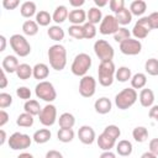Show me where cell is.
Listing matches in <instances>:
<instances>
[{
    "label": "cell",
    "mask_w": 158,
    "mask_h": 158,
    "mask_svg": "<svg viewBox=\"0 0 158 158\" xmlns=\"http://www.w3.org/2000/svg\"><path fill=\"white\" fill-rule=\"evenodd\" d=\"M74 131L73 128H59V131L57 132V137H58V141L63 142V143H69L74 139Z\"/></svg>",
    "instance_id": "cell-37"
},
{
    "label": "cell",
    "mask_w": 158,
    "mask_h": 158,
    "mask_svg": "<svg viewBox=\"0 0 158 158\" xmlns=\"http://www.w3.org/2000/svg\"><path fill=\"white\" fill-rule=\"evenodd\" d=\"M51 137H52V133L48 128H40L33 133L32 139L38 144H43V143H47L51 139Z\"/></svg>",
    "instance_id": "cell-24"
},
{
    "label": "cell",
    "mask_w": 158,
    "mask_h": 158,
    "mask_svg": "<svg viewBox=\"0 0 158 158\" xmlns=\"http://www.w3.org/2000/svg\"><path fill=\"white\" fill-rule=\"evenodd\" d=\"M148 21L151 25L152 30H157L158 28V12H152L148 15Z\"/></svg>",
    "instance_id": "cell-47"
},
{
    "label": "cell",
    "mask_w": 158,
    "mask_h": 158,
    "mask_svg": "<svg viewBox=\"0 0 158 158\" xmlns=\"http://www.w3.org/2000/svg\"><path fill=\"white\" fill-rule=\"evenodd\" d=\"M83 31H84V38H86V40L94 38L96 36V32H98L95 25H93V23H90L88 21L83 25Z\"/></svg>",
    "instance_id": "cell-41"
},
{
    "label": "cell",
    "mask_w": 158,
    "mask_h": 158,
    "mask_svg": "<svg viewBox=\"0 0 158 158\" xmlns=\"http://www.w3.org/2000/svg\"><path fill=\"white\" fill-rule=\"evenodd\" d=\"M148 147H149V152H152L153 154L158 157V138H152L149 141Z\"/></svg>",
    "instance_id": "cell-49"
},
{
    "label": "cell",
    "mask_w": 158,
    "mask_h": 158,
    "mask_svg": "<svg viewBox=\"0 0 158 158\" xmlns=\"http://www.w3.org/2000/svg\"><path fill=\"white\" fill-rule=\"evenodd\" d=\"M44 158H46V157H44Z\"/></svg>",
    "instance_id": "cell-61"
},
{
    "label": "cell",
    "mask_w": 158,
    "mask_h": 158,
    "mask_svg": "<svg viewBox=\"0 0 158 158\" xmlns=\"http://www.w3.org/2000/svg\"><path fill=\"white\" fill-rule=\"evenodd\" d=\"M133 151V146L128 139H121L116 143V152L121 157H128L131 156Z\"/></svg>",
    "instance_id": "cell-21"
},
{
    "label": "cell",
    "mask_w": 158,
    "mask_h": 158,
    "mask_svg": "<svg viewBox=\"0 0 158 158\" xmlns=\"http://www.w3.org/2000/svg\"><path fill=\"white\" fill-rule=\"evenodd\" d=\"M109 6H110V10L114 14H116V12H118L120 10H122L125 7V1L123 0H110Z\"/></svg>",
    "instance_id": "cell-46"
},
{
    "label": "cell",
    "mask_w": 158,
    "mask_h": 158,
    "mask_svg": "<svg viewBox=\"0 0 158 158\" xmlns=\"http://www.w3.org/2000/svg\"><path fill=\"white\" fill-rule=\"evenodd\" d=\"M147 84V75L144 73H136L131 78V88L136 89H143Z\"/></svg>",
    "instance_id": "cell-31"
},
{
    "label": "cell",
    "mask_w": 158,
    "mask_h": 158,
    "mask_svg": "<svg viewBox=\"0 0 158 158\" xmlns=\"http://www.w3.org/2000/svg\"><path fill=\"white\" fill-rule=\"evenodd\" d=\"M91 57L88 53H79L74 57L72 65H70V70L74 75L77 77H85L88 70L91 67Z\"/></svg>",
    "instance_id": "cell-4"
},
{
    "label": "cell",
    "mask_w": 158,
    "mask_h": 158,
    "mask_svg": "<svg viewBox=\"0 0 158 158\" xmlns=\"http://www.w3.org/2000/svg\"><path fill=\"white\" fill-rule=\"evenodd\" d=\"M17 158H35L31 153H27V152H22V153H20L19 156H17Z\"/></svg>",
    "instance_id": "cell-60"
},
{
    "label": "cell",
    "mask_w": 158,
    "mask_h": 158,
    "mask_svg": "<svg viewBox=\"0 0 158 158\" xmlns=\"http://www.w3.org/2000/svg\"><path fill=\"white\" fill-rule=\"evenodd\" d=\"M120 51L126 56H137L142 51V43L136 38H128L120 43Z\"/></svg>",
    "instance_id": "cell-13"
},
{
    "label": "cell",
    "mask_w": 158,
    "mask_h": 158,
    "mask_svg": "<svg viewBox=\"0 0 158 158\" xmlns=\"http://www.w3.org/2000/svg\"><path fill=\"white\" fill-rule=\"evenodd\" d=\"M99 158H116V154L114 152H111V151H105V152H102L100 154Z\"/></svg>",
    "instance_id": "cell-55"
},
{
    "label": "cell",
    "mask_w": 158,
    "mask_h": 158,
    "mask_svg": "<svg viewBox=\"0 0 158 158\" xmlns=\"http://www.w3.org/2000/svg\"><path fill=\"white\" fill-rule=\"evenodd\" d=\"M68 20L72 25L83 26L86 22V12L83 9H73L72 11H69Z\"/></svg>",
    "instance_id": "cell-15"
},
{
    "label": "cell",
    "mask_w": 158,
    "mask_h": 158,
    "mask_svg": "<svg viewBox=\"0 0 158 158\" xmlns=\"http://www.w3.org/2000/svg\"><path fill=\"white\" fill-rule=\"evenodd\" d=\"M7 143L12 151H23L31 146L32 137H30L28 135L22 133V132H14L9 137Z\"/></svg>",
    "instance_id": "cell-8"
},
{
    "label": "cell",
    "mask_w": 158,
    "mask_h": 158,
    "mask_svg": "<svg viewBox=\"0 0 158 158\" xmlns=\"http://www.w3.org/2000/svg\"><path fill=\"white\" fill-rule=\"evenodd\" d=\"M78 138L83 144H93L94 141L96 139V135L91 126L84 125L78 131Z\"/></svg>",
    "instance_id": "cell-14"
},
{
    "label": "cell",
    "mask_w": 158,
    "mask_h": 158,
    "mask_svg": "<svg viewBox=\"0 0 158 158\" xmlns=\"http://www.w3.org/2000/svg\"><path fill=\"white\" fill-rule=\"evenodd\" d=\"M9 121V114L5 110H0V127H4Z\"/></svg>",
    "instance_id": "cell-51"
},
{
    "label": "cell",
    "mask_w": 158,
    "mask_h": 158,
    "mask_svg": "<svg viewBox=\"0 0 158 158\" xmlns=\"http://www.w3.org/2000/svg\"><path fill=\"white\" fill-rule=\"evenodd\" d=\"M68 16H69V11H68L67 6L59 5L54 9V11L52 14V20L57 25H59V23H63L65 20H68Z\"/></svg>",
    "instance_id": "cell-20"
},
{
    "label": "cell",
    "mask_w": 158,
    "mask_h": 158,
    "mask_svg": "<svg viewBox=\"0 0 158 158\" xmlns=\"http://www.w3.org/2000/svg\"><path fill=\"white\" fill-rule=\"evenodd\" d=\"M47 35L51 40L56 41V42H60L65 33H64V30L59 26V25H53V26H49V28L47 30Z\"/></svg>",
    "instance_id": "cell-27"
},
{
    "label": "cell",
    "mask_w": 158,
    "mask_h": 158,
    "mask_svg": "<svg viewBox=\"0 0 158 158\" xmlns=\"http://www.w3.org/2000/svg\"><path fill=\"white\" fill-rule=\"evenodd\" d=\"M49 75V67L44 63H37L35 67H33V78L40 80V81H43L46 78H48Z\"/></svg>",
    "instance_id": "cell-22"
},
{
    "label": "cell",
    "mask_w": 158,
    "mask_h": 158,
    "mask_svg": "<svg viewBox=\"0 0 158 158\" xmlns=\"http://www.w3.org/2000/svg\"><path fill=\"white\" fill-rule=\"evenodd\" d=\"M151 30L152 28H151V25L148 21V16H142L136 21V23L132 28V35L136 40L139 41V40L146 38L148 36V33L151 32Z\"/></svg>",
    "instance_id": "cell-11"
},
{
    "label": "cell",
    "mask_w": 158,
    "mask_h": 158,
    "mask_svg": "<svg viewBox=\"0 0 158 158\" xmlns=\"http://www.w3.org/2000/svg\"><path fill=\"white\" fill-rule=\"evenodd\" d=\"M0 135H1V138H0V146H2L6 141V132L4 130H0Z\"/></svg>",
    "instance_id": "cell-59"
},
{
    "label": "cell",
    "mask_w": 158,
    "mask_h": 158,
    "mask_svg": "<svg viewBox=\"0 0 158 158\" xmlns=\"http://www.w3.org/2000/svg\"><path fill=\"white\" fill-rule=\"evenodd\" d=\"M35 94L38 99L46 101L47 104H52L57 99V91L54 89V85L51 81H47V80L40 81L36 85Z\"/></svg>",
    "instance_id": "cell-5"
},
{
    "label": "cell",
    "mask_w": 158,
    "mask_h": 158,
    "mask_svg": "<svg viewBox=\"0 0 158 158\" xmlns=\"http://www.w3.org/2000/svg\"><path fill=\"white\" fill-rule=\"evenodd\" d=\"M120 28V25L115 17V15H106L102 17L100 26H99V32L104 36L107 35H115Z\"/></svg>",
    "instance_id": "cell-10"
},
{
    "label": "cell",
    "mask_w": 158,
    "mask_h": 158,
    "mask_svg": "<svg viewBox=\"0 0 158 158\" xmlns=\"http://www.w3.org/2000/svg\"><path fill=\"white\" fill-rule=\"evenodd\" d=\"M102 132H105L106 135H109L110 137H112V138L116 139V141H117V138L121 136V130H120L118 126H116V125H107V126L104 128Z\"/></svg>",
    "instance_id": "cell-43"
},
{
    "label": "cell",
    "mask_w": 158,
    "mask_h": 158,
    "mask_svg": "<svg viewBox=\"0 0 158 158\" xmlns=\"http://www.w3.org/2000/svg\"><path fill=\"white\" fill-rule=\"evenodd\" d=\"M23 110H25V112H27V114H30V115H32V116H36V115H40L42 107L40 106V102H38L37 100L30 99V100H27V101L25 102Z\"/></svg>",
    "instance_id": "cell-34"
},
{
    "label": "cell",
    "mask_w": 158,
    "mask_h": 158,
    "mask_svg": "<svg viewBox=\"0 0 158 158\" xmlns=\"http://www.w3.org/2000/svg\"><path fill=\"white\" fill-rule=\"evenodd\" d=\"M20 5L19 0H2V6L6 10H14Z\"/></svg>",
    "instance_id": "cell-48"
},
{
    "label": "cell",
    "mask_w": 158,
    "mask_h": 158,
    "mask_svg": "<svg viewBox=\"0 0 158 158\" xmlns=\"http://www.w3.org/2000/svg\"><path fill=\"white\" fill-rule=\"evenodd\" d=\"M96 142H98L99 148L102 149L104 152L105 151H111L116 146V139H114L112 137H110L105 132H102V133L99 135V137L96 138Z\"/></svg>",
    "instance_id": "cell-19"
},
{
    "label": "cell",
    "mask_w": 158,
    "mask_h": 158,
    "mask_svg": "<svg viewBox=\"0 0 158 158\" xmlns=\"http://www.w3.org/2000/svg\"><path fill=\"white\" fill-rule=\"evenodd\" d=\"M132 137L136 142L138 143H143L147 141L148 138V130L144 127V126H137L133 128L132 131Z\"/></svg>",
    "instance_id": "cell-35"
},
{
    "label": "cell",
    "mask_w": 158,
    "mask_h": 158,
    "mask_svg": "<svg viewBox=\"0 0 158 158\" xmlns=\"http://www.w3.org/2000/svg\"><path fill=\"white\" fill-rule=\"evenodd\" d=\"M7 86V78H6V72L1 69V83H0V88L5 89Z\"/></svg>",
    "instance_id": "cell-54"
},
{
    "label": "cell",
    "mask_w": 158,
    "mask_h": 158,
    "mask_svg": "<svg viewBox=\"0 0 158 158\" xmlns=\"http://www.w3.org/2000/svg\"><path fill=\"white\" fill-rule=\"evenodd\" d=\"M147 10V4L143 0H135L131 2L130 5V11L132 14V16H142Z\"/></svg>",
    "instance_id": "cell-29"
},
{
    "label": "cell",
    "mask_w": 158,
    "mask_h": 158,
    "mask_svg": "<svg viewBox=\"0 0 158 158\" xmlns=\"http://www.w3.org/2000/svg\"><path fill=\"white\" fill-rule=\"evenodd\" d=\"M35 21L38 23V26L46 27V26H48V25L51 23V21H53V20H52V15H51L48 11H46V10H40V11L36 14V20H35Z\"/></svg>",
    "instance_id": "cell-38"
},
{
    "label": "cell",
    "mask_w": 158,
    "mask_h": 158,
    "mask_svg": "<svg viewBox=\"0 0 158 158\" xmlns=\"http://www.w3.org/2000/svg\"><path fill=\"white\" fill-rule=\"evenodd\" d=\"M148 116L156 121H158V105H153L149 107V111H148Z\"/></svg>",
    "instance_id": "cell-50"
},
{
    "label": "cell",
    "mask_w": 158,
    "mask_h": 158,
    "mask_svg": "<svg viewBox=\"0 0 158 158\" xmlns=\"http://www.w3.org/2000/svg\"><path fill=\"white\" fill-rule=\"evenodd\" d=\"M132 78V72L128 67H118V69H116V74H115V79L120 83H126L128 80H131Z\"/></svg>",
    "instance_id": "cell-33"
},
{
    "label": "cell",
    "mask_w": 158,
    "mask_h": 158,
    "mask_svg": "<svg viewBox=\"0 0 158 158\" xmlns=\"http://www.w3.org/2000/svg\"><path fill=\"white\" fill-rule=\"evenodd\" d=\"M141 158H157V156H156V154H153L152 152H149V151H147V152H144V153H142V156H141Z\"/></svg>",
    "instance_id": "cell-58"
},
{
    "label": "cell",
    "mask_w": 158,
    "mask_h": 158,
    "mask_svg": "<svg viewBox=\"0 0 158 158\" xmlns=\"http://www.w3.org/2000/svg\"><path fill=\"white\" fill-rule=\"evenodd\" d=\"M33 122H35L33 116L25 111L22 114H20L16 118V125L20 127H31V126H33Z\"/></svg>",
    "instance_id": "cell-36"
},
{
    "label": "cell",
    "mask_w": 158,
    "mask_h": 158,
    "mask_svg": "<svg viewBox=\"0 0 158 158\" xmlns=\"http://www.w3.org/2000/svg\"><path fill=\"white\" fill-rule=\"evenodd\" d=\"M85 4L84 0H70L69 1V5L73 6L74 9H80V6H83Z\"/></svg>",
    "instance_id": "cell-53"
},
{
    "label": "cell",
    "mask_w": 158,
    "mask_h": 158,
    "mask_svg": "<svg viewBox=\"0 0 158 158\" xmlns=\"http://www.w3.org/2000/svg\"><path fill=\"white\" fill-rule=\"evenodd\" d=\"M94 2H95V6L96 7H104V6H106L107 4H109V1L107 0H94Z\"/></svg>",
    "instance_id": "cell-57"
},
{
    "label": "cell",
    "mask_w": 158,
    "mask_h": 158,
    "mask_svg": "<svg viewBox=\"0 0 158 158\" xmlns=\"http://www.w3.org/2000/svg\"><path fill=\"white\" fill-rule=\"evenodd\" d=\"M46 158H63V154L56 149H51L46 153Z\"/></svg>",
    "instance_id": "cell-52"
},
{
    "label": "cell",
    "mask_w": 158,
    "mask_h": 158,
    "mask_svg": "<svg viewBox=\"0 0 158 158\" xmlns=\"http://www.w3.org/2000/svg\"><path fill=\"white\" fill-rule=\"evenodd\" d=\"M20 63H19V59L16 56H6L4 57L2 62H1V67H2V70H5L6 73H16L17 68H19Z\"/></svg>",
    "instance_id": "cell-17"
},
{
    "label": "cell",
    "mask_w": 158,
    "mask_h": 158,
    "mask_svg": "<svg viewBox=\"0 0 158 158\" xmlns=\"http://www.w3.org/2000/svg\"><path fill=\"white\" fill-rule=\"evenodd\" d=\"M12 104V96L9 93H0V107L4 110Z\"/></svg>",
    "instance_id": "cell-45"
},
{
    "label": "cell",
    "mask_w": 158,
    "mask_h": 158,
    "mask_svg": "<svg viewBox=\"0 0 158 158\" xmlns=\"http://www.w3.org/2000/svg\"><path fill=\"white\" fill-rule=\"evenodd\" d=\"M131 38V32L130 30H127L126 27H120L118 31L114 35V40L117 42V43H122L123 41Z\"/></svg>",
    "instance_id": "cell-40"
},
{
    "label": "cell",
    "mask_w": 158,
    "mask_h": 158,
    "mask_svg": "<svg viewBox=\"0 0 158 158\" xmlns=\"http://www.w3.org/2000/svg\"><path fill=\"white\" fill-rule=\"evenodd\" d=\"M115 17L118 22V25H121L122 27H125L126 25H128L132 21V14L127 7H123L122 10H120L118 12L115 14Z\"/></svg>",
    "instance_id": "cell-28"
},
{
    "label": "cell",
    "mask_w": 158,
    "mask_h": 158,
    "mask_svg": "<svg viewBox=\"0 0 158 158\" xmlns=\"http://www.w3.org/2000/svg\"><path fill=\"white\" fill-rule=\"evenodd\" d=\"M10 46L16 56L19 57H27L31 53V44L26 40L25 36L20 33H15L10 37Z\"/></svg>",
    "instance_id": "cell-6"
},
{
    "label": "cell",
    "mask_w": 158,
    "mask_h": 158,
    "mask_svg": "<svg viewBox=\"0 0 158 158\" xmlns=\"http://www.w3.org/2000/svg\"><path fill=\"white\" fill-rule=\"evenodd\" d=\"M68 33L70 37L75 38V40H83L84 38V31H83V26H78V25H70L68 28Z\"/></svg>",
    "instance_id": "cell-42"
},
{
    "label": "cell",
    "mask_w": 158,
    "mask_h": 158,
    "mask_svg": "<svg viewBox=\"0 0 158 158\" xmlns=\"http://www.w3.org/2000/svg\"><path fill=\"white\" fill-rule=\"evenodd\" d=\"M0 52H4L5 51V48H6V37L4 36V35H1L0 36Z\"/></svg>",
    "instance_id": "cell-56"
},
{
    "label": "cell",
    "mask_w": 158,
    "mask_h": 158,
    "mask_svg": "<svg viewBox=\"0 0 158 158\" xmlns=\"http://www.w3.org/2000/svg\"><path fill=\"white\" fill-rule=\"evenodd\" d=\"M22 32L26 36H36L38 33V23L35 20H26L22 23Z\"/></svg>",
    "instance_id": "cell-32"
},
{
    "label": "cell",
    "mask_w": 158,
    "mask_h": 158,
    "mask_svg": "<svg viewBox=\"0 0 158 158\" xmlns=\"http://www.w3.org/2000/svg\"><path fill=\"white\" fill-rule=\"evenodd\" d=\"M137 91L133 88H125L115 96V105L120 110H127L137 101Z\"/></svg>",
    "instance_id": "cell-3"
},
{
    "label": "cell",
    "mask_w": 158,
    "mask_h": 158,
    "mask_svg": "<svg viewBox=\"0 0 158 158\" xmlns=\"http://www.w3.org/2000/svg\"><path fill=\"white\" fill-rule=\"evenodd\" d=\"M144 70L147 74L152 77L158 75V59L157 58H149L144 63Z\"/></svg>",
    "instance_id": "cell-39"
},
{
    "label": "cell",
    "mask_w": 158,
    "mask_h": 158,
    "mask_svg": "<svg viewBox=\"0 0 158 158\" xmlns=\"http://www.w3.org/2000/svg\"><path fill=\"white\" fill-rule=\"evenodd\" d=\"M138 100H139V104L143 107H151V106H153V104H154V93H153V90L152 89H148V88H143L139 91Z\"/></svg>",
    "instance_id": "cell-18"
},
{
    "label": "cell",
    "mask_w": 158,
    "mask_h": 158,
    "mask_svg": "<svg viewBox=\"0 0 158 158\" xmlns=\"http://www.w3.org/2000/svg\"><path fill=\"white\" fill-rule=\"evenodd\" d=\"M94 109L98 114L100 115H106L111 111L112 109V102L109 98L106 96H102V98H99L95 102H94Z\"/></svg>",
    "instance_id": "cell-16"
},
{
    "label": "cell",
    "mask_w": 158,
    "mask_h": 158,
    "mask_svg": "<svg viewBox=\"0 0 158 158\" xmlns=\"http://www.w3.org/2000/svg\"><path fill=\"white\" fill-rule=\"evenodd\" d=\"M86 20L88 22L93 23V25H96V23H100L101 20H102V12L99 7L96 6H93L89 9V11L86 12Z\"/></svg>",
    "instance_id": "cell-30"
},
{
    "label": "cell",
    "mask_w": 158,
    "mask_h": 158,
    "mask_svg": "<svg viewBox=\"0 0 158 158\" xmlns=\"http://www.w3.org/2000/svg\"><path fill=\"white\" fill-rule=\"evenodd\" d=\"M94 52L96 54V57L100 59V62H107V60H112L114 56H115V51L114 47L105 40H98L94 43Z\"/></svg>",
    "instance_id": "cell-7"
},
{
    "label": "cell",
    "mask_w": 158,
    "mask_h": 158,
    "mask_svg": "<svg viewBox=\"0 0 158 158\" xmlns=\"http://www.w3.org/2000/svg\"><path fill=\"white\" fill-rule=\"evenodd\" d=\"M96 91V80L91 75H85L79 81V94L83 98H91Z\"/></svg>",
    "instance_id": "cell-12"
},
{
    "label": "cell",
    "mask_w": 158,
    "mask_h": 158,
    "mask_svg": "<svg viewBox=\"0 0 158 158\" xmlns=\"http://www.w3.org/2000/svg\"><path fill=\"white\" fill-rule=\"evenodd\" d=\"M47 56H48L49 65L52 69L60 72L65 68V65H67V49L64 46H62L59 43L51 46L48 48Z\"/></svg>",
    "instance_id": "cell-1"
},
{
    "label": "cell",
    "mask_w": 158,
    "mask_h": 158,
    "mask_svg": "<svg viewBox=\"0 0 158 158\" xmlns=\"http://www.w3.org/2000/svg\"><path fill=\"white\" fill-rule=\"evenodd\" d=\"M58 123L60 128H73L75 125V117L70 112H63L58 118Z\"/></svg>",
    "instance_id": "cell-26"
},
{
    "label": "cell",
    "mask_w": 158,
    "mask_h": 158,
    "mask_svg": "<svg viewBox=\"0 0 158 158\" xmlns=\"http://www.w3.org/2000/svg\"><path fill=\"white\" fill-rule=\"evenodd\" d=\"M37 11V7H36V4L33 1H25L21 4V7H20V12H21V16L22 17H26V19H30L32 17L33 15L36 16V12Z\"/></svg>",
    "instance_id": "cell-23"
},
{
    "label": "cell",
    "mask_w": 158,
    "mask_h": 158,
    "mask_svg": "<svg viewBox=\"0 0 158 158\" xmlns=\"http://www.w3.org/2000/svg\"><path fill=\"white\" fill-rule=\"evenodd\" d=\"M16 75L21 80H27L33 75V67L27 63H21L16 70Z\"/></svg>",
    "instance_id": "cell-25"
},
{
    "label": "cell",
    "mask_w": 158,
    "mask_h": 158,
    "mask_svg": "<svg viewBox=\"0 0 158 158\" xmlns=\"http://www.w3.org/2000/svg\"><path fill=\"white\" fill-rule=\"evenodd\" d=\"M115 74H116V68L112 60L100 62L99 69H98V79H99L100 85L102 86L112 85L115 80Z\"/></svg>",
    "instance_id": "cell-2"
},
{
    "label": "cell",
    "mask_w": 158,
    "mask_h": 158,
    "mask_svg": "<svg viewBox=\"0 0 158 158\" xmlns=\"http://www.w3.org/2000/svg\"><path fill=\"white\" fill-rule=\"evenodd\" d=\"M38 117H40V122L44 127L53 126L57 121V107L53 104H47L46 106L42 107Z\"/></svg>",
    "instance_id": "cell-9"
},
{
    "label": "cell",
    "mask_w": 158,
    "mask_h": 158,
    "mask_svg": "<svg viewBox=\"0 0 158 158\" xmlns=\"http://www.w3.org/2000/svg\"><path fill=\"white\" fill-rule=\"evenodd\" d=\"M16 95L22 100H30L31 99V90L27 86H19L16 89Z\"/></svg>",
    "instance_id": "cell-44"
}]
</instances>
